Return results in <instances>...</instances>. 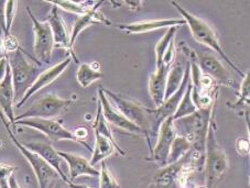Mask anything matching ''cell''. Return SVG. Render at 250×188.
Listing matches in <instances>:
<instances>
[{
	"mask_svg": "<svg viewBox=\"0 0 250 188\" xmlns=\"http://www.w3.org/2000/svg\"><path fill=\"white\" fill-rule=\"evenodd\" d=\"M203 169L205 173V188H217L229 169L227 155L216 138V122H215L214 114L210 119L208 138H206Z\"/></svg>",
	"mask_w": 250,
	"mask_h": 188,
	"instance_id": "6da1fadb",
	"label": "cell"
},
{
	"mask_svg": "<svg viewBox=\"0 0 250 188\" xmlns=\"http://www.w3.org/2000/svg\"><path fill=\"white\" fill-rule=\"evenodd\" d=\"M189 80H191V75H189V62H188L187 68H185L184 78L178 91H176L170 98H167V100H165V102H163L160 107H157V109L146 108V113H148L150 116H153L154 118V123H156L154 130L156 131L159 130V127H160V125L165 119H167V117L173 116L176 108H178V106L180 104V101L182 100Z\"/></svg>",
	"mask_w": 250,
	"mask_h": 188,
	"instance_id": "7c38bea8",
	"label": "cell"
},
{
	"mask_svg": "<svg viewBox=\"0 0 250 188\" xmlns=\"http://www.w3.org/2000/svg\"><path fill=\"white\" fill-rule=\"evenodd\" d=\"M22 144L25 148L29 149L30 151L37 153V154L43 157L47 163L57 170L64 183L66 184L70 183V181H68L67 177L65 176V174H64V172L61 169V164L63 162V159L59 155L58 151L52 147V145L46 142H41V141H32V142H27Z\"/></svg>",
	"mask_w": 250,
	"mask_h": 188,
	"instance_id": "e0dca14e",
	"label": "cell"
},
{
	"mask_svg": "<svg viewBox=\"0 0 250 188\" xmlns=\"http://www.w3.org/2000/svg\"><path fill=\"white\" fill-rule=\"evenodd\" d=\"M1 119H2L3 125L6 127L8 134H9L10 139L12 140V142L16 144V147L18 148L21 154L28 160L29 164L31 165L33 172L36 174V177L38 179L39 188H50L51 185L53 184V182L57 181V179H59V177L61 176H60L57 170L47 163L43 157L37 154V153L30 151V150L25 148L20 141H18V139H17L16 135L14 134V132H12L9 128L10 126L9 120H8L3 114H1Z\"/></svg>",
	"mask_w": 250,
	"mask_h": 188,
	"instance_id": "5b68a950",
	"label": "cell"
},
{
	"mask_svg": "<svg viewBox=\"0 0 250 188\" xmlns=\"http://www.w3.org/2000/svg\"><path fill=\"white\" fill-rule=\"evenodd\" d=\"M188 62V56L183 51V54L180 55V57L178 58L175 57L173 64L170 66L169 73H167V78L165 100H167V98H170L172 95H173V94L178 91L179 87L181 86V84H182Z\"/></svg>",
	"mask_w": 250,
	"mask_h": 188,
	"instance_id": "44dd1931",
	"label": "cell"
},
{
	"mask_svg": "<svg viewBox=\"0 0 250 188\" xmlns=\"http://www.w3.org/2000/svg\"><path fill=\"white\" fill-rule=\"evenodd\" d=\"M191 94H192V83H191V80H189L182 100L180 101L178 108H176L174 114L172 116V118H173V121L179 120V119H181V118L188 117V116H189V114L194 113L197 110L195 105H194V102L192 100Z\"/></svg>",
	"mask_w": 250,
	"mask_h": 188,
	"instance_id": "83f0119b",
	"label": "cell"
},
{
	"mask_svg": "<svg viewBox=\"0 0 250 188\" xmlns=\"http://www.w3.org/2000/svg\"><path fill=\"white\" fill-rule=\"evenodd\" d=\"M180 188H205L204 186H194V187H189L188 185H185V186H182V187H180Z\"/></svg>",
	"mask_w": 250,
	"mask_h": 188,
	"instance_id": "7bdbcfd3",
	"label": "cell"
},
{
	"mask_svg": "<svg viewBox=\"0 0 250 188\" xmlns=\"http://www.w3.org/2000/svg\"><path fill=\"white\" fill-rule=\"evenodd\" d=\"M59 155L66 162L70 169V177L71 181H75L80 176H94L99 177V172L90 165L89 161L83 156L73 154V153L58 151Z\"/></svg>",
	"mask_w": 250,
	"mask_h": 188,
	"instance_id": "ac0fdd59",
	"label": "cell"
},
{
	"mask_svg": "<svg viewBox=\"0 0 250 188\" xmlns=\"http://www.w3.org/2000/svg\"><path fill=\"white\" fill-rule=\"evenodd\" d=\"M158 142L151 150V156L146 157V161L154 162L160 168H165L167 165V156H169L172 142L178 135L173 127V118L167 117L162 121L158 130Z\"/></svg>",
	"mask_w": 250,
	"mask_h": 188,
	"instance_id": "ba28073f",
	"label": "cell"
},
{
	"mask_svg": "<svg viewBox=\"0 0 250 188\" xmlns=\"http://www.w3.org/2000/svg\"><path fill=\"white\" fill-rule=\"evenodd\" d=\"M169 68L165 65L156 68V72L151 74L149 79V93L154 105L160 107L165 102L167 78Z\"/></svg>",
	"mask_w": 250,
	"mask_h": 188,
	"instance_id": "7402d4cb",
	"label": "cell"
},
{
	"mask_svg": "<svg viewBox=\"0 0 250 188\" xmlns=\"http://www.w3.org/2000/svg\"><path fill=\"white\" fill-rule=\"evenodd\" d=\"M116 151L117 150L110 140L101 134H95V149L92 152V159L89 160L90 165L95 166L101 162H104Z\"/></svg>",
	"mask_w": 250,
	"mask_h": 188,
	"instance_id": "cb8c5ba5",
	"label": "cell"
},
{
	"mask_svg": "<svg viewBox=\"0 0 250 188\" xmlns=\"http://www.w3.org/2000/svg\"><path fill=\"white\" fill-rule=\"evenodd\" d=\"M52 2L55 7L62 8L63 10L67 12H73V14L83 16L86 12L89 11L94 7V3L90 2H75L70 1V0H54Z\"/></svg>",
	"mask_w": 250,
	"mask_h": 188,
	"instance_id": "f1b7e54d",
	"label": "cell"
},
{
	"mask_svg": "<svg viewBox=\"0 0 250 188\" xmlns=\"http://www.w3.org/2000/svg\"><path fill=\"white\" fill-rule=\"evenodd\" d=\"M11 68L12 84L15 91V101L17 104L22 99L24 94L32 86L34 80L41 74L39 67L28 62L23 55L22 50L15 51L12 56L8 61Z\"/></svg>",
	"mask_w": 250,
	"mask_h": 188,
	"instance_id": "277c9868",
	"label": "cell"
},
{
	"mask_svg": "<svg viewBox=\"0 0 250 188\" xmlns=\"http://www.w3.org/2000/svg\"><path fill=\"white\" fill-rule=\"evenodd\" d=\"M93 128L95 129V134H101L103 136H105V138H107L108 140H110L111 142L114 143V145L116 147V150H117V152L119 153V154L123 156L126 155V152H125L124 150L119 147V144L117 143V141H116L115 136L113 135V132H111L108 122H107V120L104 117V114H103L102 106H101V102H99V100H98L96 119H95Z\"/></svg>",
	"mask_w": 250,
	"mask_h": 188,
	"instance_id": "484cf974",
	"label": "cell"
},
{
	"mask_svg": "<svg viewBox=\"0 0 250 188\" xmlns=\"http://www.w3.org/2000/svg\"><path fill=\"white\" fill-rule=\"evenodd\" d=\"M191 150V144L182 135H176L172 142L169 156H167V165L179 162Z\"/></svg>",
	"mask_w": 250,
	"mask_h": 188,
	"instance_id": "4316f807",
	"label": "cell"
},
{
	"mask_svg": "<svg viewBox=\"0 0 250 188\" xmlns=\"http://www.w3.org/2000/svg\"><path fill=\"white\" fill-rule=\"evenodd\" d=\"M68 185H70L71 188H90V187L86 186V185H79V184H73L71 181H70V183H68Z\"/></svg>",
	"mask_w": 250,
	"mask_h": 188,
	"instance_id": "b9f144b4",
	"label": "cell"
},
{
	"mask_svg": "<svg viewBox=\"0 0 250 188\" xmlns=\"http://www.w3.org/2000/svg\"><path fill=\"white\" fill-rule=\"evenodd\" d=\"M54 188H58V186H55V187H54Z\"/></svg>",
	"mask_w": 250,
	"mask_h": 188,
	"instance_id": "ee69618b",
	"label": "cell"
},
{
	"mask_svg": "<svg viewBox=\"0 0 250 188\" xmlns=\"http://www.w3.org/2000/svg\"><path fill=\"white\" fill-rule=\"evenodd\" d=\"M72 62V57H67L64 59V61L60 62L57 65H54L52 67L47 68V70L41 72V74L38 76V78L34 80V83L32 84V86L28 89V92L24 94V96L22 97L18 104H17V107L20 108L21 106L27 102L30 97H32L34 94L38 93L39 91H41L42 88L46 87L47 85H50L51 83H53L55 79H57L62 73L66 70L67 66L70 65Z\"/></svg>",
	"mask_w": 250,
	"mask_h": 188,
	"instance_id": "5bb4252c",
	"label": "cell"
},
{
	"mask_svg": "<svg viewBox=\"0 0 250 188\" xmlns=\"http://www.w3.org/2000/svg\"><path fill=\"white\" fill-rule=\"evenodd\" d=\"M176 33V27L173 28H169L167 30V33L163 36L162 39L158 42V44L156 46V57H157V68L158 67H161L163 64V56H165V53L167 49V46H169L170 42L174 39V36Z\"/></svg>",
	"mask_w": 250,
	"mask_h": 188,
	"instance_id": "f546056e",
	"label": "cell"
},
{
	"mask_svg": "<svg viewBox=\"0 0 250 188\" xmlns=\"http://www.w3.org/2000/svg\"><path fill=\"white\" fill-rule=\"evenodd\" d=\"M187 24L183 19H158V20H148V21H141V22L136 23H116L111 25L117 28L122 31L128 32V33H146L150 31H156L159 29H166V28H173V27H180V25Z\"/></svg>",
	"mask_w": 250,
	"mask_h": 188,
	"instance_id": "9a60e30c",
	"label": "cell"
},
{
	"mask_svg": "<svg viewBox=\"0 0 250 188\" xmlns=\"http://www.w3.org/2000/svg\"><path fill=\"white\" fill-rule=\"evenodd\" d=\"M214 107L215 105L206 109H197L189 116L173 121L176 133L180 131L179 135L184 136L188 141L191 149L203 155H205L206 138L210 119L214 114Z\"/></svg>",
	"mask_w": 250,
	"mask_h": 188,
	"instance_id": "7a4b0ae2",
	"label": "cell"
},
{
	"mask_svg": "<svg viewBox=\"0 0 250 188\" xmlns=\"http://www.w3.org/2000/svg\"><path fill=\"white\" fill-rule=\"evenodd\" d=\"M7 67H8V58L5 57V58L0 59V83H1L3 77H5Z\"/></svg>",
	"mask_w": 250,
	"mask_h": 188,
	"instance_id": "74e56055",
	"label": "cell"
},
{
	"mask_svg": "<svg viewBox=\"0 0 250 188\" xmlns=\"http://www.w3.org/2000/svg\"><path fill=\"white\" fill-rule=\"evenodd\" d=\"M71 99H62L57 95H45L29 107L27 111L15 117V121L22 119H54L66 113L72 105Z\"/></svg>",
	"mask_w": 250,
	"mask_h": 188,
	"instance_id": "52a82bcc",
	"label": "cell"
},
{
	"mask_svg": "<svg viewBox=\"0 0 250 188\" xmlns=\"http://www.w3.org/2000/svg\"><path fill=\"white\" fill-rule=\"evenodd\" d=\"M175 59V42L174 39L170 42L169 46L165 53V56H163V61L162 64L167 67H170L172 64H173Z\"/></svg>",
	"mask_w": 250,
	"mask_h": 188,
	"instance_id": "e575fe53",
	"label": "cell"
},
{
	"mask_svg": "<svg viewBox=\"0 0 250 188\" xmlns=\"http://www.w3.org/2000/svg\"><path fill=\"white\" fill-rule=\"evenodd\" d=\"M103 92L108 98L111 104L116 107L129 121L133 125L139 127L144 131L146 141H148L150 147V133H151V121H150V114L146 113V108L141 106L138 102L124 97L119 94L109 91L102 87Z\"/></svg>",
	"mask_w": 250,
	"mask_h": 188,
	"instance_id": "8992f818",
	"label": "cell"
},
{
	"mask_svg": "<svg viewBox=\"0 0 250 188\" xmlns=\"http://www.w3.org/2000/svg\"><path fill=\"white\" fill-rule=\"evenodd\" d=\"M47 23L50 24L51 30H52L54 45H58L60 48L68 50V52L72 55L71 57L74 58L77 62L74 51H73V48L71 46V36L70 33H68V30L63 18L59 14L58 7L54 6L52 11L50 12L49 18H47Z\"/></svg>",
	"mask_w": 250,
	"mask_h": 188,
	"instance_id": "2e32d148",
	"label": "cell"
},
{
	"mask_svg": "<svg viewBox=\"0 0 250 188\" xmlns=\"http://www.w3.org/2000/svg\"><path fill=\"white\" fill-rule=\"evenodd\" d=\"M98 96H99L98 100L101 102V106H102L103 114H104L107 122L116 126L117 128H119V129L130 132L132 134L145 135L144 131H142L139 127H137L136 125H133L132 122L129 121L128 119L125 117L117 108H116V107H114V105L111 104L108 98H107V96L104 94V92H103L102 87H99Z\"/></svg>",
	"mask_w": 250,
	"mask_h": 188,
	"instance_id": "4fadbf2b",
	"label": "cell"
},
{
	"mask_svg": "<svg viewBox=\"0 0 250 188\" xmlns=\"http://www.w3.org/2000/svg\"><path fill=\"white\" fill-rule=\"evenodd\" d=\"M196 59L202 74L209 76L217 84L230 88L236 87L235 80L230 75V73L228 72L227 68L223 65L215 55L208 53H198L196 54Z\"/></svg>",
	"mask_w": 250,
	"mask_h": 188,
	"instance_id": "8fae6325",
	"label": "cell"
},
{
	"mask_svg": "<svg viewBox=\"0 0 250 188\" xmlns=\"http://www.w3.org/2000/svg\"><path fill=\"white\" fill-rule=\"evenodd\" d=\"M182 166L183 157L174 164L161 168L162 169L159 170L156 176L152 178L153 181L149 188H171L173 185H176V179H178Z\"/></svg>",
	"mask_w": 250,
	"mask_h": 188,
	"instance_id": "603a6c76",
	"label": "cell"
},
{
	"mask_svg": "<svg viewBox=\"0 0 250 188\" xmlns=\"http://www.w3.org/2000/svg\"><path fill=\"white\" fill-rule=\"evenodd\" d=\"M15 170H17L16 166L0 163V188H9L8 182Z\"/></svg>",
	"mask_w": 250,
	"mask_h": 188,
	"instance_id": "836d02e7",
	"label": "cell"
},
{
	"mask_svg": "<svg viewBox=\"0 0 250 188\" xmlns=\"http://www.w3.org/2000/svg\"><path fill=\"white\" fill-rule=\"evenodd\" d=\"M3 46L6 52H15L19 49V43L15 37L9 34V36H3Z\"/></svg>",
	"mask_w": 250,
	"mask_h": 188,
	"instance_id": "d590c367",
	"label": "cell"
},
{
	"mask_svg": "<svg viewBox=\"0 0 250 188\" xmlns=\"http://www.w3.org/2000/svg\"><path fill=\"white\" fill-rule=\"evenodd\" d=\"M6 50L3 46V30H0V59L6 57Z\"/></svg>",
	"mask_w": 250,
	"mask_h": 188,
	"instance_id": "ab89813d",
	"label": "cell"
},
{
	"mask_svg": "<svg viewBox=\"0 0 250 188\" xmlns=\"http://www.w3.org/2000/svg\"><path fill=\"white\" fill-rule=\"evenodd\" d=\"M236 149L237 152L241 155L249 154V140L245 138H239L236 141Z\"/></svg>",
	"mask_w": 250,
	"mask_h": 188,
	"instance_id": "8d00e7d4",
	"label": "cell"
},
{
	"mask_svg": "<svg viewBox=\"0 0 250 188\" xmlns=\"http://www.w3.org/2000/svg\"><path fill=\"white\" fill-rule=\"evenodd\" d=\"M99 64L94 62L92 64H82L77 71V82L82 87H88L96 80L104 78V74L99 71Z\"/></svg>",
	"mask_w": 250,
	"mask_h": 188,
	"instance_id": "d4e9b609",
	"label": "cell"
},
{
	"mask_svg": "<svg viewBox=\"0 0 250 188\" xmlns=\"http://www.w3.org/2000/svg\"><path fill=\"white\" fill-rule=\"evenodd\" d=\"M5 8L6 1H0V27L5 31Z\"/></svg>",
	"mask_w": 250,
	"mask_h": 188,
	"instance_id": "f35d334b",
	"label": "cell"
},
{
	"mask_svg": "<svg viewBox=\"0 0 250 188\" xmlns=\"http://www.w3.org/2000/svg\"><path fill=\"white\" fill-rule=\"evenodd\" d=\"M99 188H120L117 179L109 172L105 162H102V169L99 172Z\"/></svg>",
	"mask_w": 250,
	"mask_h": 188,
	"instance_id": "1f68e13d",
	"label": "cell"
},
{
	"mask_svg": "<svg viewBox=\"0 0 250 188\" xmlns=\"http://www.w3.org/2000/svg\"><path fill=\"white\" fill-rule=\"evenodd\" d=\"M15 125L33 128V129L42 132L46 138H49L52 141L68 140V141H74V142L80 143V141L76 139V136L72 131L67 130L66 128H64L61 125V123L53 120V119H38V118L22 119V120L15 121L12 126Z\"/></svg>",
	"mask_w": 250,
	"mask_h": 188,
	"instance_id": "9c48e42d",
	"label": "cell"
},
{
	"mask_svg": "<svg viewBox=\"0 0 250 188\" xmlns=\"http://www.w3.org/2000/svg\"><path fill=\"white\" fill-rule=\"evenodd\" d=\"M27 11L32 20L33 31L36 34V42H34V53L42 63L47 64L51 61V55L54 48L53 34L50 24L41 22L33 16L31 9L27 7Z\"/></svg>",
	"mask_w": 250,
	"mask_h": 188,
	"instance_id": "30bf717a",
	"label": "cell"
},
{
	"mask_svg": "<svg viewBox=\"0 0 250 188\" xmlns=\"http://www.w3.org/2000/svg\"><path fill=\"white\" fill-rule=\"evenodd\" d=\"M8 186H9V188H21L20 185L18 184V182H17L16 176L14 174H12L10 178H9V182H8Z\"/></svg>",
	"mask_w": 250,
	"mask_h": 188,
	"instance_id": "60d3db41",
	"label": "cell"
},
{
	"mask_svg": "<svg viewBox=\"0 0 250 188\" xmlns=\"http://www.w3.org/2000/svg\"><path fill=\"white\" fill-rule=\"evenodd\" d=\"M239 97L235 104H229L227 102V106L229 107L230 109H239L240 107H246L249 106V95H250V78L249 74L244 76L243 83H241V86L239 88Z\"/></svg>",
	"mask_w": 250,
	"mask_h": 188,
	"instance_id": "4dcf8cb0",
	"label": "cell"
},
{
	"mask_svg": "<svg viewBox=\"0 0 250 188\" xmlns=\"http://www.w3.org/2000/svg\"><path fill=\"white\" fill-rule=\"evenodd\" d=\"M16 1L14 0H9L6 1V8H5V31H3V36H9L10 29L12 22H14L15 16H16Z\"/></svg>",
	"mask_w": 250,
	"mask_h": 188,
	"instance_id": "d6a6232c",
	"label": "cell"
},
{
	"mask_svg": "<svg viewBox=\"0 0 250 188\" xmlns=\"http://www.w3.org/2000/svg\"><path fill=\"white\" fill-rule=\"evenodd\" d=\"M171 5L180 12L181 16L183 17V20L189 27V30H191V33L194 37V39H195L197 42H200V43L208 46L210 49H213L215 52H216L219 56H221L224 61H225L228 65L232 68V70H234L236 73H238L240 76H243L244 77L245 76L244 73L241 72L234 63H232L231 59L228 57L226 53L223 51L221 44H219L218 38L214 30L210 28L203 19L197 18L196 16H193L192 14H189L188 10H185L182 6L179 5V2L171 1Z\"/></svg>",
	"mask_w": 250,
	"mask_h": 188,
	"instance_id": "3957f363",
	"label": "cell"
},
{
	"mask_svg": "<svg viewBox=\"0 0 250 188\" xmlns=\"http://www.w3.org/2000/svg\"><path fill=\"white\" fill-rule=\"evenodd\" d=\"M101 5H102V1L97 2L96 5H94L92 9L86 12L85 15L81 16L80 18L75 21L74 25H73L72 34H71V46H72V48L75 43L77 37L80 36V33L82 31H84L86 28L89 27V25L99 24V23L111 25L110 21L107 19L101 11L98 10V8L101 7Z\"/></svg>",
	"mask_w": 250,
	"mask_h": 188,
	"instance_id": "ffe728a7",
	"label": "cell"
},
{
	"mask_svg": "<svg viewBox=\"0 0 250 188\" xmlns=\"http://www.w3.org/2000/svg\"><path fill=\"white\" fill-rule=\"evenodd\" d=\"M14 102H15V91L12 84L11 68L8 63L7 72L3 79L0 83V108H1L5 117L9 120L10 125H14Z\"/></svg>",
	"mask_w": 250,
	"mask_h": 188,
	"instance_id": "d6986e66",
	"label": "cell"
}]
</instances>
